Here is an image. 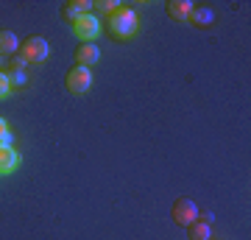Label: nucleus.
<instances>
[{"label": "nucleus", "instance_id": "nucleus-1", "mask_svg": "<svg viewBox=\"0 0 251 240\" xmlns=\"http://www.w3.org/2000/svg\"><path fill=\"white\" fill-rule=\"evenodd\" d=\"M137 28H140V17H137L134 9H128V6H120V9L109 17V31L117 36V39H131L137 34Z\"/></svg>", "mask_w": 251, "mask_h": 240}, {"label": "nucleus", "instance_id": "nucleus-2", "mask_svg": "<svg viewBox=\"0 0 251 240\" xmlns=\"http://www.w3.org/2000/svg\"><path fill=\"white\" fill-rule=\"evenodd\" d=\"M48 56H50V45H48L45 36H28L25 45H23V59L28 64H42L48 62Z\"/></svg>", "mask_w": 251, "mask_h": 240}, {"label": "nucleus", "instance_id": "nucleus-3", "mask_svg": "<svg viewBox=\"0 0 251 240\" xmlns=\"http://www.w3.org/2000/svg\"><path fill=\"white\" fill-rule=\"evenodd\" d=\"M73 34L78 36L81 42H92V39H98L100 34V20L95 14H81V17L73 20Z\"/></svg>", "mask_w": 251, "mask_h": 240}, {"label": "nucleus", "instance_id": "nucleus-4", "mask_svg": "<svg viewBox=\"0 0 251 240\" xmlns=\"http://www.w3.org/2000/svg\"><path fill=\"white\" fill-rule=\"evenodd\" d=\"M64 84H67V89H70V92L84 95V92H90V87H92V70H90V67H81V64H75V67L67 73Z\"/></svg>", "mask_w": 251, "mask_h": 240}, {"label": "nucleus", "instance_id": "nucleus-5", "mask_svg": "<svg viewBox=\"0 0 251 240\" xmlns=\"http://www.w3.org/2000/svg\"><path fill=\"white\" fill-rule=\"evenodd\" d=\"M171 215H173V221L179 223V226H190V223L198 221V204L193 201V198H176Z\"/></svg>", "mask_w": 251, "mask_h": 240}, {"label": "nucleus", "instance_id": "nucleus-6", "mask_svg": "<svg viewBox=\"0 0 251 240\" xmlns=\"http://www.w3.org/2000/svg\"><path fill=\"white\" fill-rule=\"evenodd\" d=\"M75 62L81 67H92L95 62H100V48L95 42H81L78 51H75Z\"/></svg>", "mask_w": 251, "mask_h": 240}, {"label": "nucleus", "instance_id": "nucleus-7", "mask_svg": "<svg viewBox=\"0 0 251 240\" xmlns=\"http://www.w3.org/2000/svg\"><path fill=\"white\" fill-rule=\"evenodd\" d=\"M92 11V3L90 0H73V3H64L62 6V14H64V20H75V17H81V14H90Z\"/></svg>", "mask_w": 251, "mask_h": 240}, {"label": "nucleus", "instance_id": "nucleus-8", "mask_svg": "<svg viewBox=\"0 0 251 240\" xmlns=\"http://www.w3.org/2000/svg\"><path fill=\"white\" fill-rule=\"evenodd\" d=\"M190 23H196L198 28H206L215 23V11L209 9V6H193V11H190Z\"/></svg>", "mask_w": 251, "mask_h": 240}, {"label": "nucleus", "instance_id": "nucleus-9", "mask_svg": "<svg viewBox=\"0 0 251 240\" xmlns=\"http://www.w3.org/2000/svg\"><path fill=\"white\" fill-rule=\"evenodd\" d=\"M20 165V154L14 148H0V176H6Z\"/></svg>", "mask_w": 251, "mask_h": 240}, {"label": "nucleus", "instance_id": "nucleus-10", "mask_svg": "<svg viewBox=\"0 0 251 240\" xmlns=\"http://www.w3.org/2000/svg\"><path fill=\"white\" fill-rule=\"evenodd\" d=\"M193 6H196V3H190V0H171V3H168V14H171L173 20H187Z\"/></svg>", "mask_w": 251, "mask_h": 240}, {"label": "nucleus", "instance_id": "nucleus-11", "mask_svg": "<svg viewBox=\"0 0 251 240\" xmlns=\"http://www.w3.org/2000/svg\"><path fill=\"white\" fill-rule=\"evenodd\" d=\"M190 240H212V226L204 221L190 223Z\"/></svg>", "mask_w": 251, "mask_h": 240}, {"label": "nucleus", "instance_id": "nucleus-12", "mask_svg": "<svg viewBox=\"0 0 251 240\" xmlns=\"http://www.w3.org/2000/svg\"><path fill=\"white\" fill-rule=\"evenodd\" d=\"M17 51V34L14 31H0V56Z\"/></svg>", "mask_w": 251, "mask_h": 240}, {"label": "nucleus", "instance_id": "nucleus-13", "mask_svg": "<svg viewBox=\"0 0 251 240\" xmlns=\"http://www.w3.org/2000/svg\"><path fill=\"white\" fill-rule=\"evenodd\" d=\"M6 79H9L11 89H20V87H25V84H28L25 70H20V67H11V70H6Z\"/></svg>", "mask_w": 251, "mask_h": 240}, {"label": "nucleus", "instance_id": "nucleus-14", "mask_svg": "<svg viewBox=\"0 0 251 240\" xmlns=\"http://www.w3.org/2000/svg\"><path fill=\"white\" fill-rule=\"evenodd\" d=\"M92 9H98V11H103V14H109V17H112V14L120 9V3H115V0H98Z\"/></svg>", "mask_w": 251, "mask_h": 240}, {"label": "nucleus", "instance_id": "nucleus-15", "mask_svg": "<svg viewBox=\"0 0 251 240\" xmlns=\"http://www.w3.org/2000/svg\"><path fill=\"white\" fill-rule=\"evenodd\" d=\"M11 95V84H9V79H6V73L0 70V101H6Z\"/></svg>", "mask_w": 251, "mask_h": 240}, {"label": "nucleus", "instance_id": "nucleus-16", "mask_svg": "<svg viewBox=\"0 0 251 240\" xmlns=\"http://www.w3.org/2000/svg\"><path fill=\"white\" fill-rule=\"evenodd\" d=\"M0 148H14V134H11V129L0 134Z\"/></svg>", "mask_w": 251, "mask_h": 240}, {"label": "nucleus", "instance_id": "nucleus-17", "mask_svg": "<svg viewBox=\"0 0 251 240\" xmlns=\"http://www.w3.org/2000/svg\"><path fill=\"white\" fill-rule=\"evenodd\" d=\"M3 132H9V123H6V120L0 117V134H3Z\"/></svg>", "mask_w": 251, "mask_h": 240}, {"label": "nucleus", "instance_id": "nucleus-18", "mask_svg": "<svg viewBox=\"0 0 251 240\" xmlns=\"http://www.w3.org/2000/svg\"><path fill=\"white\" fill-rule=\"evenodd\" d=\"M0 62H3V56H0Z\"/></svg>", "mask_w": 251, "mask_h": 240}]
</instances>
